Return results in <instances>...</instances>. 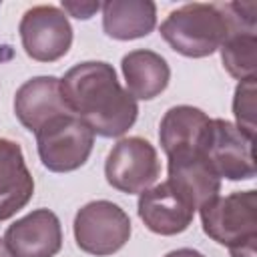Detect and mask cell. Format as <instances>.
Segmentation results:
<instances>
[{"instance_id": "cell-1", "label": "cell", "mask_w": 257, "mask_h": 257, "mask_svg": "<svg viewBox=\"0 0 257 257\" xmlns=\"http://www.w3.org/2000/svg\"><path fill=\"white\" fill-rule=\"evenodd\" d=\"M60 90L68 110L98 137H122L139 116L137 100L120 86L116 70L104 60H86L66 70Z\"/></svg>"}, {"instance_id": "cell-2", "label": "cell", "mask_w": 257, "mask_h": 257, "mask_svg": "<svg viewBox=\"0 0 257 257\" xmlns=\"http://www.w3.org/2000/svg\"><path fill=\"white\" fill-rule=\"evenodd\" d=\"M159 30L175 52L187 58H205L219 50L235 30L243 28L227 4L191 2L169 12Z\"/></svg>"}, {"instance_id": "cell-3", "label": "cell", "mask_w": 257, "mask_h": 257, "mask_svg": "<svg viewBox=\"0 0 257 257\" xmlns=\"http://www.w3.org/2000/svg\"><path fill=\"white\" fill-rule=\"evenodd\" d=\"M205 235L225 245L231 257H257V191L215 197L199 209Z\"/></svg>"}, {"instance_id": "cell-4", "label": "cell", "mask_w": 257, "mask_h": 257, "mask_svg": "<svg viewBox=\"0 0 257 257\" xmlns=\"http://www.w3.org/2000/svg\"><path fill=\"white\" fill-rule=\"evenodd\" d=\"M36 149L42 165L52 173L80 169L94 145V133L76 114H60L44 122L36 133Z\"/></svg>"}, {"instance_id": "cell-5", "label": "cell", "mask_w": 257, "mask_h": 257, "mask_svg": "<svg viewBox=\"0 0 257 257\" xmlns=\"http://www.w3.org/2000/svg\"><path fill=\"white\" fill-rule=\"evenodd\" d=\"M74 239L80 251L106 257L120 251L131 237V219L112 201H90L76 211Z\"/></svg>"}, {"instance_id": "cell-6", "label": "cell", "mask_w": 257, "mask_h": 257, "mask_svg": "<svg viewBox=\"0 0 257 257\" xmlns=\"http://www.w3.org/2000/svg\"><path fill=\"white\" fill-rule=\"evenodd\" d=\"M161 175L157 149L143 137L120 139L104 163L106 183L126 195H141L151 189Z\"/></svg>"}, {"instance_id": "cell-7", "label": "cell", "mask_w": 257, "mask_h": 257, "mask_svg": "<svg viewBox=\"0 0 257 257\" xmlns=\"http://www.w3.org/2000/svg\"><path fill=\"white\" fill-rule=\"evenodd\" d=\"M201 153L219 179L249 181L255 177L253 141L225 118H211Z\"/></svg>"}, {"instance_id": "cell-8", "label": "cell", "mask_w": 257, "mask_h": 257, "mask_svg": "<svg viewBox=\"0 0 257 257\" xmlns=\"http://www.w3.org/2000/svg\"><path fill=\"white\" fill-rule=\"evenodd\" d=\"M24 52L38 62L60 60L72 44V26L68 16L52 4L28 8L18 24Z\"/></svg>"}, {"instance_id": "cell-9", "label": "cell", "mask_w": 257, "mask_h": 257, "mask_svg": "<svg viewBox=\"0 0 257 257\" xmlns=\"http://www.w3.org/2000/svg\"><path fill=\"white\" fill-rule=\"evenodd\" d=\"M4 243L12 257H54L62 247L60 219L50 209H34L6 229Z\"/></svg>"}, {"instance_id": "cell-10", "label": "cell", "mask_w": 257, "mask_h": 257, "mask_svg": "<svg viewBox=\"0 0 257 257\" xmlns=\"http://www.w3.org/2000/svg\"><path fill=\"white\" fill-rule=\"evenodd\" d=\"M169 185L197 211L221 191V179L209 167L201 151H179L167 155Z\"/></svg>"}, {"instance_id": "cell-11", "label": "cell", "mask_w": 257, "mask_h": 257, "mask_svg": "<svg viewBox=\"0 0 257 257\" xmlns=\"http://www.w3.org/2000/svg\"><path fill=\"white\" fill-rule=\"evenodd\" d=\"M137 211L149 231L165 237L187 231L195 217V209L169 185V181L143 191Z\"/></svg>"}, {"instance_id": "cell-12", "label": "cell", "mask_w": 257, "mask_h": 257, "mask_svg": "<svg viewBox=\"0 0 257 257\" xmlns=\"http://www.w3.org/2000/svg\"><path fill=\"white\" fill-rule=\"evenodd\" d=\"M68 112L70 110L60 90V78L56 76H34L14 94V114L20 124L32 133H36L50 118Z\"/></svg>"}, {"instance_id": "cell-13", "label": "cell", "mask_w": 257, "mask_h": 257, "mask_svg": "<svg viewBox=\"0 0 257 257\" xmlns=\"http://www.w3.org/2000/svg\"><path fill=\"white\" fill-rule=\"evenodd\" d=\"M34 195V179L22 149L10 139H0V221L14 217Z\"/></svg>"}, {"instance_id": "cell-14", "label": "cell", "mask_w": 257, "mask_h": 257, "mask_svg": "<svg viewBox=\"0 0 257 257\" xmlns=\"http://www.w3.org/2000/svg\"><path fill=\"white\" fill-rule=\"evenodd\" d=\"M126 92L137 100H153L159 96L171 80L169 62L155 50L139 48L131 50L120 60Z\"/></svg>"}, {"instance_id": "cell-15", "label": "cell", "mask_w": 257, "mask_h": 257, "mask_svg": "<svg viewBox=\"0 0 257 257\" xmlns=\"http://www.w3.org/2000/svg\"><path fill=\"white\" fill-rule=\"evenodd\" d=\"M100 10L102 30L114 40L143 38L157 26V6L151 0H106Z\"/></svg>"}, {"instance_id": "cell-16", "label": "cell", "mask_w": 257, "mask_h": 257, "mask_svg": "<svg viewBox=\"0 0 257 257\" xmlns=\"http://www.w3.org/2000/svg\"><path fill=\"white\" fill-rule=\"evenodd\" d=\"M211 118L197 106L179 104L171 106L159 124V141L165 155L179 151H201L205 133Z\"/></svg>"}, {"instance_id": "cell-17", "label": "cell", "mask_w": 257, "mask_h": 257, "mask_svg": "<svg viewBox=\"0 0 257 257\" xmlns=\"http://www.w3.org/2000/svg\"><path fill=\"white\" fill-rule=\"evenodd\" d=\"M221 60L225 70L237 78H255L257 70V34L247 30H235L221 44Z\"/></svg>"}, {"instance_id": "cell-18", "label": "cell", "mask_w": 257, "mask_h": 257, "mask_svg": "<svg viewBox=\"0 0 257 257\" xmlns=\"http://www.w3.org/2000/svg\"><path fill=\"white\" fill-rule=\"evenodd\" d=\"M255 78H245V80H239L237 88H235V96H233V114H235V120H237V128L247 135L251 141L255 139V110H257V104H255Z\"/></svg>"}, {"instance_id": "cell-19", "label": "cell", "mask_w": 257, "mask_h": 257, "mask_svg": "<svg viewBox=\"0 0 257 257\" xmlns=\"http://www.w3.org/2000/svg\"><path fill=\"white\" fill-rule=\"evenodd\" d=\"M60 10L66 16H74L78 20H88V18L94 16V12L100 10V2H92V0H86V2H80V0H62Z\"/></svg>"}, {"instance_id": "cell-20", "label": "cell", "mask_w": 257, "mask_h": 257, "mask_svg": "<svg viewBox=\"0 0 257 257\" xmlns=\"http://www.w3.org/2000/svg\"><path fill=\"white\" fill-rule=\"evenodd\" d=\"M165 257H205L201 251L197 249H189V247H183V249H175V251H169Z\"/></svg>"}, {"instance_id": "cell-21", "label": "cell", "mask_w": 257, "mask_h": 257, "mask_svg": "<svg viewBox=\"0 0 257 257\" xmlns=\"http://www.w3.org/2000/svg\"><path fill=\"white\" fill-rule=\"evenodd\" d=\"M0 257H12L8 247H6V243H4V239H0Z\"/></svg>"}]
</instances>
